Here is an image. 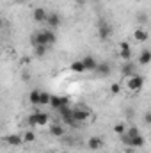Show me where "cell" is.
Here are the masks:
<instances>
[{"label":"cell","mask_w":151,"mask_h":153,"mask_svg":"<svg viewBox=\"0 0 151 153\" xmlns=\"http://www.w3.org/2000/svg\"><path fill=\"white\" fill-rule=\"evenodd\" d=\"M64 105H70V100H68V98H62V96H52V102H50V107H52V109L59 111V109H62Z\"/></svg>","instance_id":"8"},{"label":"cell","mask_w":151,"mask_h":153,"mask_svg":"<svg viewBox=\"0 0 151 153\" xmlns=\"http://www.w3.org/2000/svg\"><path fill=\"white\" fill-rule=\"evenodd\" d=\"M110 64L109 62H100L98 64V68H96V73H98V76H101V78H105V76L110 75Z\"/></svg>","instance_id":"13"},{"label":"cell","mask_w":151,"mask_h":153,"mask_svg":"<svg viewBox=\"0 0 151 153\" xmlns=\"http://www.w3.org/2000/svg\"><path fill=\"white\" fill-rule=\"evenodd\" d=\"M27 0H14V4H25Z\"/></svg>","instance_id":"29"},{"label":"cell","mask_w":151,"mask_h":153,"mask_svg":"<svg viewBox=\"0 0 151 153\" xmlns=\"http://www.w3.org/2000/svg\"><path fill=\"white\" fill-rule=\"evenodd\" d=\"M70 70H71L73 73H84V71H85V66H84L82 61H73L71 66H70Z\"/></svg>","instance_id":"19"},{"label":"cell","mask_w":151,"mask_h":153,"mask_svg":"<svg viewBox=\"0 0 151 153\" xmlns=\"http://www.w3.org/2000/svg\"><path fill=\"white\" fill-rule=\"evenodd\" d=\"M82 62H84V66H85V71H96V68H98V64H100L93 55H85V57L82 59Z\"/></svg>","instance_id":"7"},{"label":"cell","mask_w":151,"mask_h":153,"mask_svg":"<svg viewBox=\"0 0 151 153\" xmlns=\"http://www.w3.org/2000/svg\"><path fill=\"white\" fill-rule=\"evenodd\" d=\"M119 55H121L123 61H130L132 59V46L126 41H121L119 43Z\"/></svg>","instance_id":"5"},{"label":"cell","mask_w":151,"mask_h":153,"mask_svg":"<svg viewBox=\"0 0 151 153\" xmlns=\"http://www.w3.org/2000/svg\"><path fill=\"white\" fill-rule=\"evenodd\" d=\"M150 62H151V52L150 50H142L141 55H139V64L146 66V64H150Z\"/></svg>","instance_id":"17"},{"label":"cell","mask_w":151,"mask_h":153,"mask_svg":"<svg viewBox=\"0 0 151 153\" xmlns=\"http://www.w3.org/2000/svg\"><path fill=\"white\" fill-rule=\"evenodd\" d=\"M46 23H48L50 29H57V27L62 23V20H61V16H59L57 13H52V14L48 16V22H46Z\"/></svg>","instance_id":"14"},{"label":"cell","mask_w":151,"mask_h":153,"mask_svg":"<svg viewBox=\"0 0 151 153\" xmlns=\"http://www.w3.org/2000/svg\"><path fill=\"white\" fill-rule=\"evenodd\" d=\"M34 52H36V55H38V57H44V55H46V52H48V46H44V45H36Z\"/></svg>","instance_id":"21"},{"label":"cell","mask_w":151,"mask_h":153,"mask_svg":"<svg viewBox=\"0 0 151 153\" xmlns=\"http://www.w3.org/2000/svg\"><path fill=\"white\" fill-rule=\"evenodd\" d=\"M50 102H52V96L46 91H41V105H50Z\"/></svg>","instance_id":"22"},{"label":"cell","mask_w":151,"mask_h":153,"mask_svg":"<svg viewBox=\"0 0 151 153\" xmlns=\"http://www.w3.org/2000/svg\"><path fill=\"white\" fill-rule=\"evenodd\" d=\"M124 135H126V137H130V139H133V137L141 135V132H139V128H137V126H130V128H126Z\"/></svg>","instance_id":"20"},{"label":"cell","mask_w":151,"mask_h":153,"mask_svg":"<svg viewBox=\"0 0 151 153\" xmlns=\"http://www.w3.org/2000/svg\"><path fill=\"white\" fill-rule=\"evenodd\" d=\"M84 4H85V0H76V5H80V7H82Z\"/></svg>","instance_id":"28"},{"label":"cell","mask_w":151,"mask_h":153,"mask_svg":"<svg viewBox=\"0 0 151 153\" xmlns=\"http://www.w3.org/2000/svg\"><path fill=\"white\" fill-rule=\"evenodd\" d=\"M137 22L139 23H148V14L146 13H139L137 14Z\"/></svg>","instance_id":"25"},{"label":"cell","mask_w":151,"mask_h":153,"mask_svg":"<svg viewBox=\"0 0 151 153\" xmlns=\"http://www.w3.org/2000/svg\"><path fill=\"white\" fill-rule=\"evenodd\" d=\"M29 102L32 105H41V91L39 89H32L29 94Z\"/></svg>","instance_id":"15"},{"label":"cell","mask_w":151,"mask_h":153,"mask_svg":"<svg viewBox=\"0 0 151 153\" xmlns=\"http://www.w3.org/2000/svg\"><path fill=\"white\" fill-rule=\"evenodd\" d=\"M87 148H89L91 152H96V150L103 148V139H101V137H91V139L87 141Z\"/></svg>","instance_id":"11"},{"label":"cell","mask_w":151,"mask_h":153,"mask_svg":"<svg viewBox=\"0 0 151 153\" xmlns=\"http://www.w3.org/2000/svg\"><path fill=\"white\" fill-rule=\"evenodd\" d=\"M144 123H146V125H151V111H148V112L144 114Z\"/></svg>","instance_id":"27"},{"label":"cell","mask_w":151,"mask_h":153,"mask_svg":"<svg viewBox=\"0 0 151 153\" xmlns=\"http://www.w3.org/2000/svg\"><path fill=\"white\" fill-rule=\"evenodd\" d=\"M89 116H91V112H89L87 109H73V117H75L76 123H84V121H87Z\"/></svg>","instance_id":"9"},{"label":"cell","mask_w":151,"mask_h":153,"mask_svg":"<svg viewBox=\"0 0 151 153\" xmlns=\"http://www.w3.org/2000/svg\"><path fill=\"white\" fill-rule=\"evenodd\" d=\"M57 41V34H53V30L50 29H43V30H38L32 38V43L34 46L36 45H44V46H52L53 43Z\"/></svg>","instance_id":"1"},{"label":"cell","mask_w":151,"mask_h":153,"mask_svg":"<svg viewBox=\"0 0 151 153\" xmlns=\"http://www.w3.org/2000/svg\"><path fill=\"white\" fill-rule=\"evenodd\" d=\"M50 134H52L53 137H62V135H64V126L55 123V125L50 126Z\"/></svg>","instance_id":"16"},{"label":"cell","mask_w":151,"mask_h":153,"mask_svg":"<svg viewBox=\"0 0 151 153\" xmlns=\"http://www.w3.org/2000/svg\"><path fill=\"white\" fill-rule=\"evenodd\" d=\"M48 13L43 9V7H38V9H34V13H32V18H34V22H38V23H46L48 22Z\"/></svg>","instance_id":"6"},{"label":"cell","mask_w":151,"mask_h":153,"mask_svg":"<svg viewBox=\"0 0 151 153\" xmlns=\"http://www.w3.org/2000/svg\"><path fill=\"white\" fill-rule=\"evenodd\" d=\"M121 73H123V76H126V78L133 76L135 75V64H133L132 61H124V64H123V68H121Z\"/></svg>","instance_id":"10"},{"label":"cell","mask_w":151,"mask_h":153,"mask_svg":"<svg viewBox=\"0 0 151 153\" xmlns=\"http://www.w3.org/2000/svg\"><path fill=\"white\" fill-rule=\"evenodd\" d=\"M110 91H112V94H119L121 93V85L119 84H112L110 85Z\"/></svg>","instance_id":"26"},{"label":"cell","mask_w":151,"mask_h":153,"mask_svg":"<svg viewBox=\"0 0 151 153\" xmlns=\"http://www.w3.org/2000/svg\"><path fill=\"white\" fill-rule=\"evenodd\" d=\"M133 38L137 39V41H141V43H144V41H148V38H150V34L144 30V29H137L135 32H133Z\"/></svg>","instance_id":"18"},{"label":"cell","mask_w":151,"mask_h":153,"mask_svg":"<svg viewBox=\"0 0 151 153\" xmlns=\"http://www.w3.org/2000/svg\"><path fill=\"white\" fill-rule=\"evenodd\" d=\"M5 143L11 144V146H20V144L25 143V141H23V137H21L20 134H9V135L5 137Z\"/></svg>","instance_id":"12"},{"label":"cell","mask_w":151,"mask_h":153,"mask_svg":"<svg viewBox=\"0 0 151 153\" xmlns=\"http://www.w3.org/2000/svg\"><path fill=\"white\" fill-rule=\"evenodd\" d=\"M114 132H115V134H119V135H123V134L126 132V126H124L123 123H117V125L114 126Z\"/></svg>","instance_id":"24"},{"label":"cell","mask_w":151,"mask_h":153,"mask_svg":"<svg viewBox=\"0 0 151 153\" xmlns=\"http://www.w3.org/2000/svg\"><path fill=\"white\" fill-rule=\"evenodd\" d=\"M126 85H128V89L130 91H139V89H142V85H144V76L141 75H135L130 76L128 78V82H126Z\"/></svg>","instance_id":"3"},{"label":"cell","mask_w":151,"mask_h":153,"mask_svg":"<svg viewBox=\"0 0 151 153\" xmlns=\"http://www.w3.org/2000/svg\"><path fill=\"white\" fill-rule=\"evenodd\" d=\"M48 123V114L44 112H34V114L29 116V125H38V126H43Z\"/></svg>","instance_id":"4"},{"label":"cell","mask_w":151,"mask_h":153,"mask_svg":"<svg viewBox=\"0 0 151 153\" xmlns=\"http://www.w3.org/2000/svg\"><path fill=\"white\" fill-rule=\"evenodd\" d=\"M112 36V27L110 23H107L105 18H100L98 20V38L101 41H107V39Z\"/></svg>","instance_id":"2"},{"label":"cell","mask_w":151,"mask_h":153,"mask_svg":"<svg viewBox=\"0 0 151 153\" xmlns=\"http://www.w3.org/2000/svg\"><path fill=\"white\" fill-rule=\"evenodd\" d=\"M23 141H25V143H34V141H36V134L30 132V130L25 132V134H23Z\"/></svg>","instance_id":"23"}]
</instances>
